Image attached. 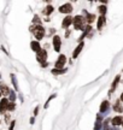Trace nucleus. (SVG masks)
<instances>
[{
  "label": "nucleus",
  "mask_w": 123,
  "mask_h": 130,
  "mask_svg": "<svg viewBox=\"0 0 123 130\" xmlns=\"http://www.w3.org/2000/svg\"><path fill=\"white\" fill-rule=\"evenodd\" d=\"M30 30L33 31L34 36H35V39H36V41L42 40L43 36H45V29H43L42 25H35V27H32Z\"/></svg>",
  "instance_id": "obj_1"
},
{
  "label": "nucleus",
  "mask_w": 123,
  "mask_h": 130,
  "mask_svg": "<svg viewBox=\"0 0 123 130\" xmlns=\"http://www.w3.org/2000/svg\"><path fill=\"white\" fill-rule=\"evenodd\" d=\"M85 23L86 19L82 16H76V17L72 18V24H74L76 30H83L85 29Z\"/></svg>",
  "instance_id": "obj_2"
},
{
  "label": "nucleus",
  "mask_w": 123,
  "mask_h": 130,
  "mask_svg": "<svg viewBox=\"0 0 123 130\" xmlns=\"http://www.w3.org/2000/svg\"><path fill=\"white\" fill-rule=\"evenodd\" d=\"M36 59H38L39 63H41L42 66H46V60H47V51L45 48H41L40 51L36 53Z\"/></svg>",
  "instance_id": "obj_3"
},
{
  "label": "nucleus",
  "mask_w": 123,
  "mask_h": 130,
  "mask_svg": "<svg viewBox=\"0 0 123 130\" xmlns=\"http://www.w3.org/2000/svg\"><path fill=\"white\" fill-rule=\"evenodd\" d=\"M66 63V57L64 54H60L58 57L57 61H56V68L54 69H64V65Z\"/></svg>",
  "instance_id": "obj_4"
},
{
  "label": "nucleus",
  "mask_w": 123,
  "mask_h": 130,
  "mask_svg": "<svg viewBox=\"0 0 123 130\" xmlns=\"http://www.w3.org/2000/svg\"><path fill=\"white\" fill-rule=\"evenodd\" d=\"M60 46H62V40L60 37L56 35V36H53V50L56 52H59L60 51Z\"/></svg>",
  "instance_id": "obj_5"
},
{
  "label": "nucleus",
  "mask_w": 123,
  "mask_h": 130,
  "mask_svg": "<svg viewBox=\"0 0 123 130\" xmlns=\"http://www.w3.org/2000/svg\"><path fill=\"white\" fill-rule=\"evenodd\" d=\"M72 11V5L71 4H64V5H62L60 7H59V12L60 13H66V14H69Z\"/></svg>",
  "instance_id": "obj_6"
},
{
  "label": "nucleus",
  "mask_w": 123,
  "mask_h": 130,
  "mask_svg": "<svg viewBox=\"0 0 123 130\" xmlns=\"http://www.w3.org/2000/svg\"><path fill=\"white\" fill-rule=\"evenodd\" d=\"M7 105H9V99H1V101H0V113L3 115L5 112L7 111Z\"/></svg>",
  "instance_id": "obj_7"
},
{
  "label": "nucleus",
  "mask_w": 123,
  "mask_h": 130,
  "mask_svg": "<svg viewBox=\"0 0 123 130\" xmlns=\"http://www.w3.org/2000/svg\"><path fill=\"white\" fill-rule=\"evenodd\" d=\"M71 24H72V17L71 16H66L65 18L63 19V22H62V28L68 29Z\"/></svg>",
  "instance_id": "obj_8"
},
{
  "label": "nucleus",
  "mask_w": 123,
  "mask_h": 130,
  "mask_svg": "<svg viewBox=\"0 0 123 130\" xmlns=\"http://www.w3.org/2000/svg\"><path fill=\"white\" fill-rule=\"evenodd\" d=\"M83 46H85V43L81 41V42H80V45H79V46H77V47L75 48V50H74V52H72V58H74V59H76V58L79 57V54L81 53V51H82Z\"/></svg>",
  "instance_id": "obj_9"
},
{
  "label": "nucleus",
  "mask_w": 123,
  "mask_h": 130,
  "mask_svg": "<svg viewBox=\"0 0 123 130\" xmlns=\"http://www.w3.org/2000/svg\"><path fill=\"white\" fill-rule=\"evenodd\" d=\"M109 107H110V104L107 100H104V101L101 102V105H100V113H105V112L109 111Z\"/></svg>",
  "instance_id": "obj_10"
},
{
  "label": "nucleus",
  "mask_w": 123,
  "mask_h": 130,
  "mask_svg": "<svg viewBox=\"0 0 123 130\" xmlns=\"http://www.w3.org/2000/svg\"><path fill=\"white\" fill-rule=\"evenodd\" d=\"M9 93H10V89L6 84H0V94L4 95V96H9Z\"/></svg>",
  "instance_id": "obj_11"
},
{
  "label": "nucleus",
  "mask_w": 123,
  "mask_h": 130,
  "mask_svg": "<svg viewBox=\"0 0 123 130\" xmlns=\"http://www.w3.org/2000/svg\"><path fill=\"white\" fill-rule=\"evenodd\" d=\"M122 121H123V118L121 116H116L111 119V124H112L114 126H118V125L122 124Z\"/></svg>",
  "instance_id": "obj_12"
},
{
  "label": "nucleus",
  "mask_w": 123,
  "mask_h": 130,
  "mask_svg": "<svg viewBox=\"0 0 123 130\" xmlns=\"http://www.w3.org/2000/svg\"><path fill=\"white\" fill-rule=\"evenodd\" d=\"M30 47H32V50H33L34 52H36L38 53L40 50H41V46H40V43H39V41H32L30 42Z\"/></svg>",
  "instance_id": "obj_13"
},
{
  "label": "nucleus",
  "mask_w": 123,
  "mask_h": 130,
  "mask_svg": "<svg viewBox=\"0 0 123 130\" xmlns=\"http://www.w3.org/2000/svg\"><path fill=\"white\" fill-rule=\"evenodd\" d=\"M114 111L117 112V113H122V112H123V106L121 105L119 100H117V101L115 102V105H114Z\"/></svg>",
  "instance_id": "obj_14"
},
{
  "label": "nucleus",
  "mask_w": 123,
  "mask_h": 130,
  "mask_svg": "<svg viewBox=\"0 0 123 130\" xmlns=\"http://www.w3.org/2000/svg\"><path fill=\"white\" fill-rule=\"evenodd\" d=\"M103 128V123H101V116L98 115L97 117V122H95V125H94V130H101Z\"/></svg>",
  "instance_id": "obj_15"
},
{
  "label": "nucleus",
  "mask_w": 123,
  "mask_h": 130,
  "mask_svg": "<svg viewBox=\"0 0 123 130\" xmlns=\"http://www.w3.org/2000/svg\"><path fill=\"white\" fill-rule=\"evenodd\" d=\"M119 79H121V76H119V75H117V76H116V78L114 79V82H112V87H111V89H110L109 94H111L115 89H116V87H117V84H118V82H119Z\"/></svg>",
  "instance_id": "obj_16"
},
{
  "label": "nucleus",
  "mask_w": 123,
  "mask_h": 130,
  "mask_svg": "<svg viewBox=\"0 0 123 130\" xmlns=\"http://www.w3.org/2000/svg\"><path fill=\"white\" fill-rule=\"evenodd\" d=\"M66 71H68V69H65V68H64V69H52V71H51V72H52L54 76H59V75H64Z\"/></svg>",
  "instance_id": "obj_17"
},
{
  "label": "nucleus",
  "mask_w": 123,
  "mask_h": 130,
  "mask_svg": "<svg viewBox=\"0 0 123 130\" xmlns=\"http://www.w3.org/2000/svg\"><path fill=\"white\" fill-rule=\"evenodd\" d=\"M105 24V16H100L99 18H98V23H97V28L99 29H101L103 28V25Z\"/></svg>",
  "instance_id": "obj_18"
},
{
  "label": "nucleus",
  "mask_w": 123,
  "mask_h": 130,
  "mask_svg": "<svg viewBox=\"0 0 123 130\" xmlns=\"http://www.w3.org/2000/svg\"><path fill=\"white\" fill-rule=\"evenodd\" d=\"M92 30V27L90 25H87V27H85V29H83V32H82V35L80 36V40H83L86 36H87V34Z\"/></svg>",
  "instance_id": "obj_19"
},
{
  "label": "nucleus",
  "mask_w": 123,
  "mask_h": 130,
  "mask_svg": "<svg viewBox=\"0 0 123 130\" xmlns=\"http://www.w3.org/2000/svg\"><path fill=\"white\" fill-rule=\"evenodd\" d=\"M85 13H86V17H87V18H85V19H87V22H88V23H92V22H94V19H95V16H94V14L87 13V12H85Z\"/></svg>",
  "instance_id": "obj_20"
},
{
  "label": "nucleus",
  "mask_w": 123,
  "mask_h": 130,
  "mask_svg": "<svg viewBox=\"0 0 123 130\" xmlns=\"http://www.w3.org/2000/svg\"><path fill=\"white\" fill-rule=\"evenodd\" d=\"M53 10H54V9H53V6H51V5H48L47 7H46V9L43 10V13L46 14V16H50V14H51V13L53 12Z\"/></svg>",
  "instance_id": "obj_21"
},
{
  "label": "nucleus",
  "mask_w": 123,
  "mask_h": 130,
  "mask_svg": "<svg viewBox=\"0 0 123 130\" xmlns=\"http://www.w3.org/2000/svg\"><path fill=\"white\" fill-rule=\"evenodd\" d=\"M11 81H12V84H13L14 89L17 90V89H18V83H17V79H16V76H14L13 74L11 75Z\"/></svg>",
  "instance_id": "obj_22"
},
{
  "label": "nucleus",
  "mask_w": 123,
  "mask_h": 130,
  "mask_svg": "<svg viewBox=\"0 0 123 130\" xmlns=\"http://www.w3.org/2000/svg\"><path fill=\"white\" fill-rule=\"evenodd\" d=\"M9 100H10V102H14V100H16V93L12 92V90H10V93H9Z\"/></svg>",
  "instance_id": "obj_23"
},
{
  "label": "nucleus",
  "mask_w": 123,
  "mask_h": 130,
  "mask_svg": "<svg viewBox=\"0 0 123 130\" xmlns=\"http://www.w3.org/2000/svg\"><path fill=\"white\" fill-rule=\"evenodd\" d=\"M54 98H56V94H52V95H51V96L47 99V101L45 102V106H43V107H45V108H47V107H48V104H50V102H51V100H53Z\"/></svg>",
  "instance_id": "obj_24"
},
{
  "label": "nucleus",
  "mask_w": 123,
  "mask_h": 130,
  "mask_svg": "<svg viewBox=\"0 0 123 130\" xmlns=\"http://www.w3.org/2000/svg\"><path fill=\"white\" fill-rule=\"evenodd\" d=\"M16 108V104L14 102H10L9 101V105H7V111H13Z\"/></svg>",
  "instance_id": "obj_25"
},
{
  "label": "nucleus",
  "mask_w": 123,
  "mask_h": 130,
  "mask_svg": "<svg viewBox=\"0 0 123 130\" xmlns=\"http://www.w3.org/2000/svg\"><path fill=\"white\" fill-rule=\"evenodd\" d=\"M99 12L101 16H104L106 13V6H99Z\"/></svg>",
  "instance_id": "obj_26"
},
{
  "label": "nucleus",
  "mask_w": 123,
  "mask_h": 130,
  "mask_svg": "<svg viewBox=\"0 0 123 130\" xmlns=\"http://www.w3.org/2000/svg\"><path fill=\"white\" fill-rule=\"evenodd\" d=\"M33 22H34V23H38L39 25H40V23H41V21H40V18H39V16H36V14L34 16V19H33Z\"/></svg>",
  "instance_id": "obj_27"
},
{
  "label": "nucleus",
  "mask_w": 123,
  "mask_h": 130,
  "mask_svg": "<svg viewBox=\"0 0 123 130\" xmlns=\"http://www.w3.org/2000/svg\"><path fill=\"white\" fill-rule=\"evenodd\" d=\"M14 124H16V122H14V121L11 122V123H10V128H9V130H13V129H14Z\"/></svg>",
  "instance_id": "obj_28"
},
{
  "label": "nucleus",
  "mask_w": 123,
  "mask_h": 130,
  "mask_svg": "<svg viewBox=\"0 0 123 130\" xmlns=\"http://www.w3.org/2000/svg\"><path fill=\"white\" fill-rule=\"evenodd\" d=\"M38 113H39V107L36 106L35 108H34V117H36V116H38Z\"/></svg>",
  "instance_id": "obj_29"
},
{
  "label": "nucleus",
  "mask_w": 123,
  "mask_h": 130,
  "mask_svg": "<svg viewBox=\"0 0 123 130\" xmlns=\"http://www.w3.org/2000/svg\"><path fill=\"white\" fill-rule=\"evenodd\" d=\"M5 122H6V123L10 122V115H5Z\"/></svg>",
  "instance_id": "obj_30"
},
{
  "label": "nucleus",
  "mask_w": 123,
  "mask_h": 130,
  "mask_svg": "<svg viewBox=\"0 0 123 130\" xmlns=\"http://www.w3.org/2000/svg\"><path fill=\"white\" fill-rule=\"evenodd\" d=\"M34 123H35V118L32 117V118H30V124H34Z\"/></svg>",
  "instance_id": "obj_31"
},
{
  "label": "nucleus",
  "mask_w": 123,
  "mask_h": 130,
  "mask_svg": "<svg viewBox=\"0 0 123 130\" xmlns=\"http://www.w3.org/2000/svg\"><path fill=\"white\" fill-rule=\"evenodd\" d=\"M69 35H70V31H69V30H68V31H65V37H68Z\"/></svg>",
  "instance_id": "obj_32"
},
{
  "label": "nucleus",
  "mask_w": 123,
  "mask_h": 130,
  "mask_svg": "<svg viewBox=\"0 0 123 130\" xmlns=\"http://www.w3.org/2000/svg\"><path fill=\"white\" fill-rule=\"evenodd\" d=\"M121 101H123V93L121 94Z\"/></svg>",
  "instance_id": "obj_33"
},
{
  "label": "nucleus",
  "mask_w": 123,
  "mask_h": 130,
  "mask_svg": "<svg viewBox=\"0 0 123 130\" xmlns=\"http://www.w3.org/2000/svg\"><path fill=\"white\" fill-rule=\"evenodd\" d=\"M122 125H123V121H122Z\"/></svg>",
  "instance_id": "obj_34"
},
{
  "label": "nucleus",
  "mask_w": 123,
  "mask_h": 130,
  "mask_svg": "<svg viewBox=\"0 0 123 130\" xmlns=\"http://www.w3.org/2000/svg\"><path fill=\"white\" fill-rule=\"evenodd\" d=\"M0 77H1V75H0Z\"/></svg>",
  "instance_id": "obj_35"
},
{
  "label": "nucleus",
  "mask_w": 123,
  "mask_h": 130,
  "mask_svg": "<svg viewBox=\"0 0 123 130\" xmlns=\"http://www.w3.org/2000/svg\"><path fill=\"white\" fill-rule=\"evenodd\" d=\"M0 96H1V94H0Z\"/></svg>",
  "instance_id": "obj_36"
}]
</instances>
